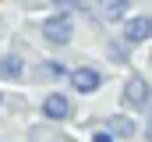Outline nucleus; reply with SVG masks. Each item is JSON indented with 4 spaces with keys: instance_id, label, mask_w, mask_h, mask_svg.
Instances as JSON below:
<instances>
[{
    "instance_id": "f257e3e1",
    "label": "nucleus",
    "mask_w": 152,
    "mask_h": 142,
    "mask_svg": "<svg viewBox=\"0 0 152 142\" xmlns=\"http://www.w3.org/2000/svg\"><path fill=\"white\" fill-rule=\"evenodd\" d=\"M71 32H75V21H71L67 11H60V14H53V18L42 21V39L50 46H67L71 43Z\"/></svg>"
},
{
    "instance_id": "f03ea898",
    "label": "nucleus",
    "mask_w": 152,
    "mask_h": 142,
    "mask_svg": "<svg viewBox=\"0 0 152 142\" xmlns=\"http://www.w3.org/2000/svg\"><path fill=\"white\" fill-rule=\"evenodd\" d=\"M124 43H127V46H138V43H145V39H149L152 36V18L149 14H138V18H127V21H124Z\"/></svg>"
},
{
    "instance_id": "7ed1b4c3",
    "label": "nucleus",
    "mask_w": 152,
    "mask_h": 142,
    "mask_svg": "<svg viewBox=\"0 0 152 142\" xmlns=\"http://www.w3.org/2000/svg\"><path fill=\"white\" fill-rule=\"evenodd\" d=\"M120 96H124V103H127V106H149V82L138 78V75H131Z\"/></svg>"
},
{
    "instance_id": "20e7f679",
    "label": "nucleus",
    "mask_w": 152,
    "mask_h": 142,
    "mask_svg": "<svg viewBox=\"0 0 152 142\" xmlns=\"http://www.w3.org/2000/svg\"><path fill=\"white\" fill-rule=\"evenodd\" d=\"M71 85H75L78 92H96V89L103 85V75L96 68H75L71 71Z\"/></svg>"
},
{
    "instance_id": "39448f33",
    "label": "nucleus",
    "mask_w": 152,
    "mask_h": 142,
    "mask_svg": "<svg viewBox=\"0 0 152 142\" xmlns=\"http://www.w3.org/2000/svg\"><path fill=\"white\" fill-rule=\"evenodd\" d=\"M42 114H46L50 121H67V117H71V100H64L60 92H50V96L42 100Z\"/></svg>"
},
{
    "instance_id": "423d86ee",
    "label": "nucleus",
    "mask_w": 152,
    "mask_h": 142,
    "mask_svg": "<svg viewBox=\"0 0 152 142\" xmlns=\"http://www.w3.org/2000/svg\"><path fill=\"white\" fill-rule=\"evenodd\" d=\"M127 7H131V0H99L96 4V14L103 21H120L127 14Z\"/></svg>"
},
{
    "instance_id": "0eeeda50",
    "label": "nucleus",
    "mask_w": 152,
    "mask_h": 142,
    "mask_svg": "<svg viewBox=\"0 0 152 142\" xmlns=\"http://www.w3.org/2000/svg\"><path fill=\"white\" fill-rule=\"evenodd\" d=\"M57 78H64V64H53V61L36 64V82H57Z\"/></svg>"
},
{
    "instance_id": "6e6552de",
    "label": "nucleus",
    "mask_w": 152,
    "mask_h": 142,
    "mask_svg": "<svg viewBox=\"0 0 152 142\" xmlns=\"http://www.w3.org/2000/svg\"><path fill=\"white\" fill-rule=\"evenodd\" d=\"M110 132L120 135V139H131V135H134V124H131L127 117H110Z\"/></svg>"
},
{
    "instance_id": "1a4fd4ad",
    "label": "nucleus",
    "mask_w": 152,
    "mask_h": 142,
    "mask_svg": "<svg viewBox=\"0 0 152 142\" xmlns=\"http://www.w3.org/2000/svg\"><path fill=\"white\" fill-rule=\"evenodd\" d=\"M18 75H21V61H18V57H4V61H0V78L11 82V78H18Z\"/></svg>"
},
{
    "instance_id": "9d476101",
    "label": "nucleus",
    "mask_w": 152,
    "mask_h": 142,
    "mask_svg": "<svg viewBox=\"0 0 152 142\" xmlns=\"http://www.w3.org/2000/svg\"><path fill=\"white\" fill-rule=\"evenodd\" d=\"M110 53H113V57H120V61H124V57H127V46H117V43H113V46H110Z\"/></svg>"
},
{
    "instance_id": "9b49d317",
    "label": "nucleus",
    "mask_w": 152,
    "mask_h": 142,
    "mask_svg": "<svg viewBox=\"0 0 152 142\" xmlns=\"http://www.w3.org/2000/svg\"><path fill=\"white\" fill-rule=\"evenodd\" d=\"M53 4H67V7H85L81 0H53Z\"/></svg>"
},
{
    "instance_id": "f8f14e48",
    "label": "nucleus",
    "mask_w": 152,
    "mask_h": 142,
    "mask_svg": "<svg viewBox=\"0 0 152 142\" xmlns=\"http://www.w3.org/2000/svg\"><path fill=\"white\" fill-rule=\"evenodd\" d=\"M92 142H113V135H106V132H99V135H96Z\"/></svg>"
},
{
    "instance_id": "ddd939ff",
    "label": "nucleus",
    "mask_w": 152,
    "mask_h": 142,
    "mask_svg": "<svg viewBox=\"0 0 152 142\" xmlns=\"http://www.w3.org/2000/svg\"><path fill=\"white\" fill-rule=\"evenodd\" d=\"M145 135H149V142H152V121H149V132H145Z\"/></svg>"
}]
</instances>
